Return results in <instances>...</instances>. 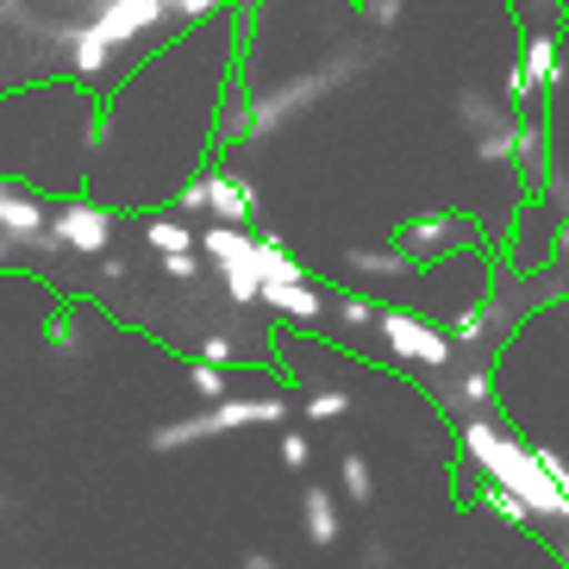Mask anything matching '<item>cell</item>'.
I'll return each instance as SVG.
<instances>
[{
    "instance_id": "obj_21",
    "label": "cell",
    "mask_w": 569,
    "mask_h": 569,
    "mask_svg": "<svg viewBox=\"0 0 569 569\" xmlns=\"http://www.w3.org/2000/svg\"><path fill=\"white\" fill-rule=\"evenodd\" d=\"M476 501H482L488 513L501 519V526H538V519H532V507L519 501V495H507V488H495V482H482V488H476Z\"/></svg>"
},
{
    "instance_id": "obj_13",
    "label": "cell",
    "mask_w": 569,
    "mask_h": 569,
    "mask_svg": "<svg viewBox=\"0 0 569 569\" xmlns=\"http://www.w3.org/2000/svg\"><path fill=\"white\" fill-rule=\"evenodd\" d=\"M345 269H351L357 282H407V276H419V257H407V251H395V244H388V251H369V244H351V251H345Z\"/></svg>"
},
{
    "instance_id": "obj_5",
    "label": "cell",
    "mask_w": 569,
    "mask_h": 569,
    "mask_svg": "<svg viewBox=\"0 0 569 569\" xmlns=\"http://www.w3.org/2000/svg\"><path fill=\"white\" fill-rule=\"evenodd\" d=\"M519 119H526V113H513L501 94H488V88H476V82L457 88V126L469 132V151H476V163H488V169L513 163Z\"/></svg>"
},
{
    "instance_id": "obj_7",
    "label": "cell",
    "mask_w": 569,
    "mask_h": 569,
    "mask_svg": "<svg viewBox=\"0 0 569 569\" xmlns=\"http://www.w3.org/2000/svg\"><path fill=\"white\" fill-rule=\"evenodd\" d=\"M0 238H19L32 251V263L63 257V244L51 238V201L32 194V188H19L13 176H0Z\"/></svg>"
},
{
    "instance_id": "obj_29",
    "label": "cell",
    "mask_w": 569,
    "mask_h": 569,
    "mask_svg": "<svg viewBox=\"0 0 569 569\" xmlns=\"http://www.w3.org/2000/svg\"><path fill=\"white\" fill-rule=\"evenodd\" d=\"M19 513H26V501H19L13 488H0V526L7 532H19Z\"/></svg>"
},
{
    "instance_id": "obj_23",
    "label": "cell",
    "mask_w": 569,
    "mask_h": 569,
    "mask_svg": "<svg viewBox=\"0 0 569 569\" xmlns=\"http://www.w3.org/2000/svg\"><path fill=\"white\" fill-rule=\"evenodd\" d=\"M188 388L201 395V407H207V401H226V395H232V369L201 363V357H194V363H188Z\"/></svg>"
},
{
    "instance_id": "obj_27",
    "label": "cell",
    "mask_w": 569,
    "mask_h": 569,
    "mask_svg": "<svg viewBox=\"0 0 569 569\" xmlns=\"http://www.w3.org/2000/svg\"><path fill=\"white\" fill-rule=\"evenodd\" d=\"M276 451H282V469H307V463H313V438H307V432H282Z\"/></svg>"
},
{
    "instance_id": "obj_3",
    "label": "cell",
    "mask_w": 569,
    "mask_h": 569,
    "mask_svg": "<svg viewBox=\"0 0 569 569\" xmlns=\"http://www.w3.org/2000/svg\"><path fill=\"white\" fill-rule=\"evenodd\" d=\"M201 257H207V276L219 282V295H226L232 307L263 301V269H257V232L251 226L213 219V226L201 232Z\"/></svg>"
},
{
    "instance_id": "obj_2",
    "label": "cell",
    "mask_w": 569,
    "mask_h": 569,
    "mask_svg": "<svg viewBox=\"0 0 569 569\" xmlns=\"http://www.w3.org/2000/svg\"><path fill=\"white\" fill-rule=\"evenodd\" d=\"M295 407L282 395H226V401H207L201 413L188 419H163L144 432V451L169 457V451H194V445H213V438H232V432H257V426H282Z\"/></svg>"
},
{
    "instance_id": "obj_20",
    "label": "cell",
    "mask_w": 569,
    "mask_h": 569,
    "mask_svg": "<svg viewBox=\"0 0 569 569\" xmlns=\"http://www.w3.org/2000/svg\"><path fill=\"white\" fill-rule=\"evenodd\" d=\"M338 488H345V501H351V507H369V501H376V476H369V457H363V451H345V457H338Z\"/></svg>"
},
{
    "instance_id": "obj_22",
    "label": "cell",
    "mask_w": 569,
    "mask_h": 569,
    "mask_svg": "<svg viewBox=\"0 0 569 569\" xmlns=\"http://www.w3.org/2000/svg\"><path fill=\"white\" fill-rule=\"evenodd\" d=\"M351 407H357V401H351V388H313V395L301 401V413L313 419V426H332V419H345Z\"/></svg>"
},
{
    "instance_id": "obj_30",
    "label": "cell",
    "mask_w": 569,
    "mask_h": 569,
    "mask_svg": "<svg viewBox=\"0 0 569 569\" xmlns=\"http://www.w3.org/2000/svg\"><path fill=\"white\" fill-rule=\"evenodd\" d=\"M94 276H101V282L113 288V282H126V276H132V269H126V257H101V269H94Z\"/></svg>"
},
{
    "instance_id": "obj_11",
    "label": "cell",
    "mask_w": 569,
    "mask_h": 569,
    "mask_svg": "<svg viewBox=\"0 0 569 569\" xmlns=\"http://www.w3.org/2000/svg\"><path fill=\"white\" fill-rule=\"evenodd\" d=\"M276 319H288V326H319V319L332 313V295H319L313 282H263V301Z\"/></svg>"
},
{
    "instance_id": "obj_31",
    "label": "cell",
    "mask_w": 569,
    "mask_h": 569,
    "mask_svg": "<svg viewBox=\"0 0 569 569\" xmlns=\"http://www.w3.org/2000/svg\"><path fill=\"white\" fill-rule=\"evenodd\" d=\"M238 569H282V563H276L269 551H244V557H238Z\"/></svg>"
},
{
    "instance_id": "obj_12",
    "label": "cell",
    "mask_w": 569,
    "mask_h": 569,
    "mask_svg": "<svg viewBox=\"0 0 569 569\" xmlns=\"http://www.w3.org/2000/svg\"><path fill=\"white\" fill-rule=\"evenodd\" d=\"M513 169H519V182L545 188V176H551V132H545V113H526V119H519Z\"/></svg>"
},
{
    "instance_id": "obj_26",
    "label": "cell",
    "mask_w": 569,
    "mask_h": 569,
    "mask_svg": "<svg viewBox=\"0 0 569 569\" xmlns=\"http://www.w3.org/2000/svg\"><path fill=\"white\" fill-rule=\"evenodd\" d=\"M363 19L376 26V32H395L407 19V0H363Z\"/></svg>"
},
{
    "instance_id": "obj_8",
    "label": "cell",
    "mask_w": 569,
    "mask_h": 569,
    "mask_svg": "<svg viewBox=\"0 0 569 569\" xmlns=\"http://www.w3.org/2000/svg\"><path fill=\"white\" fill-rule=\"evenodd\" d=\"M463 244H476V219L463 207H426V213L395 226V251L419 257V263L426 257H445V251H463Z\"/></svg>"
},
{
    "instance_id": "obj_15",
    "label": "cell",
    "mask_w": 569,
    "mask_h": 569,
    "mask_svg": "<svg viewBox=\"0 0 569 569\" xmlns=\"http://www.w3.org/2000/svg\"><path fill=\"white\" fill-rule=\"evenodd\" d=\"M526 69H532V82H538V94L551 101L557 94V82H563V32H526Z\"/></svg>"
},
{
    "instance_id": "obj_17",
    "label": "cell",
    "mask_w": 569,
    "mask_h": 569,
    "mask_svg": "<svg viewBox=\"0 0 569 569\" xmlns=\"http://www.w3.org/2000/svg\"><path fill=\"white\" fill-rule=\"evenodd\" d=\"M44 351L51 357H82L88 351V313L82 307H57L44 319Z\"/></svg>"
},
{
    "instance_id": "obj_19",
    "label": "cell",
    "mask_w": 569,
    "mask_h": 569,
    "mask_svg": "<svg viewBox=\"0 0 569 569\" xmlns=\"http://www.w3.org/2000/svg\"><path fill=\"white\" fill-rule=\"evenodd\" d=\"M144 244L157 257H176V251H201V232H188V219H176V213H157V219H144Z\"/></svg>"
},
{
    "instance_id": "obj_25",
    "label": "cell",
    "mask_w": 569,
    "mask_h": 569,
    "mask_svg": "<svg viewBox=\"0 0 569 569\" xmlns=\"http://www.w3.org/2000/svg\"><path fill=\"white\" fill-rule=\"evenodd\" d=\"M238 351H244V345H238L232 332H207V338H201V363H219V369H232V363H238Z\"/></svg>"
},
{
    "instance_id": "obj_9",
    "label": "cell",
    "mask_w": 569,
    "mask_h": 569,
    "mask_svg": "<svg viewBox=\"0 0 569 569\" xmlns=\"http://www.w3.org/2000/svg\"><path fill=\"white\" fill-rule=\"evenodd\" d=\"M113 232H119V213H113V207H101V201L69 194V201L51 207V238L63 244L69 257H107Z\"/></svg>"
},
{
    "instance_id": "obj_1",
    "label": "cell",
    "mask_w": 569,
    "mask_h": 569,
    "mask_svg": "<svg viewBox=\"0 0 569 569\" xmlns=\"http://www.w3.org/2000/svg\"><path fill=\"white\" fill-rule=\"evenodd\" d=\"M457 451H463L469 469H482V482L507 488V495H519V501L532 507L538 526H569V501L545 476L532 438L507 432L495 413H476V419H457Z\"/></svg>"
},
{
    "instance_id": "obj_18",
    "label": "cell",
    "mask_w": 569,
    "mask_h": 569,
    "mask_svg": "<svg viewBox=\"0 0 569 569\" xmlns=\"http://www.w3.org/2000/svg\"><path fill=\"white\" fill-rule=\"evenodd\" d=\"M376 313H382V301H376L369 288H345V295H332V313H326V319H332L338 332H369Z\"/></svg>"
},
{
    "instance_id": "obj_24",
    "label": "cell",
    "mask_w": 569,
    "mask_h": 569,
    "mask_svg": "<svg viewBox=\"0 0 569 569\" xmlns=\"http://www.w3.org/2000/svg\"><path fill=\"white\" fill-rule=\"evenodd\" d=\"M157 263H163V282L169 288H194L207 276V257L201 251H176V257H157Z\"/></svg>"
},
{
    "instance_id": "obj_28",
    "label": "cell",
    "mask_w": 569,
    "mask_h": 569,
    "mask_svg": "<svg viewBox=\"0 0 569 569\" xmlns=\"http://www.w3.org/2000/svg\"><path fill=\"white\" fill-rule=\"evenodd\" d=\"M357 569H395V545H388V538H369L363 557H357Z\"/></svg>"
},
{
    "instance_id": "obj_16",
    "label": "cell",
    "mask_w": 569,
    "mask_h": 569,
    "mask_svg": "<svg viewBox=\"0 0 569 569\" xmlns=\"http://www.w3.org/2000/svg\"><path fill=\"white\" fill-rule=\"evenodd\" d=\"M257 269H263V282H313V269L288 251V238L269 232V226H257Z\"/></svg>"
},
{
    "instance_id": "obj_10",
    "label": "cell",
    "mask_w": 569,
    "mask_h": 569,
    "mask_svg": "<svg viewBox=\"0 0 569 569\" xmlns=\"http://www.w3.org/2000/svg\"><path fill=\"white\" fill-rule=\"evenodd\" d=\"M432 395L438 407L451 419H476V413H495V401H501V376H495V363H469V369H438L432 376Z\"/></svg>"
},
{
    "instance_id": "obj_14",
    "label": "cell",
    "mask_w": 569,
    "mask_h": 569,
    "mask_svg": "<svg viewBox=\"0 0 569 569\" xmlns=\"http://www.w3.org/2000/svg\"><path fill=\"white\" fill-rule=\"evenodd\" d=\"M301 532H307V545H313V551H332L338 538H345L338 501H332V495H326L319 482H307V488H301Z\"/></svg>"
},
{
    "instance_id": "obj_32",
    "label": "cell",
    "mask_w": 569,
    "mask_h": 569,
    "mask_svg": "<svg viewBox=\"0 0 569 569\" xmlns=\"http://www.w3.org/2000/svg\"><path fill=\"white\" fill-rule=\"evenodd\" d=\"M557 557H563V569H569V532H563V545H557Z\"/></svg>"
},
{
    "instance_id": "obj_6",
    "label": "cell",
    "mask_w": 569,
    "mask_h": 569,
    "mask_svg": "<svg viewBox=\"0 0 569 569\" xmlns=\"http://www.w3.org/2000/svg\"><path fill=\"white\" fill-rule=\"evenodd\" d=\"M176 213H213L226 226H251L257 232V188L238 169H201L194 182L176 194Z\"/></svg>"
},
{
    "instance_id": "obj_4",
    "label": "cell",
    "mask_w": 569,
    "mask_h": 569,
    "mask_svg": "<svg viewBox=\"0 0 569 569\" xmlns=\"http://www.w3.org/2000/svg\"><path fill=\"white\" fill-rule=\"evenodd\" d=\"M376 332H382V351L395 357V363L419 369V376H438V369L457 363L451 332L432 326L426 313H413V307H382V313H376Z\"/></svg>"
}]
</instances>
